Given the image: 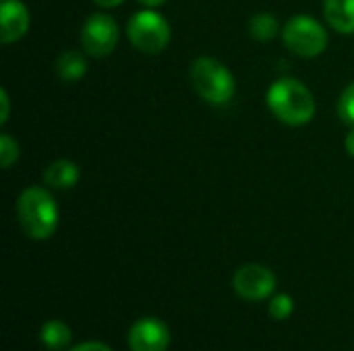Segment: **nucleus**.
Returning <instances> with one entry per match:
<instances>
[{
  "mask_svg": "<svg viewBox=\"0 0 354 351\" xmlns=\"http://www.w3.org/2000/svg\"><path fill=\"white\" fill-rule=\"evenodd\" d=\"M87 72V54L83 50H64L56 58V74L64 83H75Z\"/></svg>",
  "mask_w": 354,
  "mask_h": 351,
  "instance_id": "obj_12",
  "label": "nucleus"
},
{
  "mask_svg": "<svg viewBox=\"0 0 354 351\" xmlns=\"http://www.w3.org/2000/svg\"><path fill=\"white\" fill-rule=\"evenodd\" d=\"M338 116L342 118L344 124L354 126V81L344 87L338 99Z\"/></svg>",
  "mask_w": 354,
  "mask_h": 351,
  "instance_id": "obj_17",
  "label": "nucleus"
},
{
  "mask_svg": "<svg viewBox=\"0 0 354 351\" xmlns=\"http://www.w3.org/2000/svg\"><path fill=\"white\" fill-rule=\"evenodd\" d=\"M15 211L19 228L31 240L52 238L60 221L56 199L46 186H27L19 194Z\"/></svg>",
  "mask_w": 354,
  "mask_h": 351,
  "instance_id": "obj_2",
  "label": "nucleus"
},
{
  "mask_svg": "<svg viewBox=\"0 0 354 351\" xmlns=\"http://www.w3.org/2000/svg\"><path fill=\"white\" fill-rule=\"evenodd\" d=\"M29 27L31 14L23 0H0V41L4 46L23 39Z\"/></svg>",
  "mask_w": 354,
  "mask_h": 351,
  "instance_id": "obj_9",
  "label": "nucleus"
},
{
  "mask_svg": "<svg viewBox=\"0 0 354 351\" xmlns=\"http://www.w3.org/2000/svg\"><path fill=\"white\" fill-rule=\"evenodd\" d=\"M44 184L56 190H71L81 180V170L73 159H56L44 170Z\"/></svg>",
  "mask_w": 354,
  "mask_h": 351,
  "instance_id": "obj_10",
  "label": "nucleus"
},
{
  "mask_svg": "<svg viewBox=\"0 0 354 351\" xmlns=\"http://www.w3.org/2000/svg\"><path fill=\"white\" fill-rule=\"evenodd\" d=\"M270 112L286 126H305L315 118L317 101L313 91L295 77L274 81L266 93Z\"/></svg>",
  "mask_w": 354,
  "mask_h": 351,
  "instance_id": "obj_1",
  "label": "nucleus"
},
{
  "mask_svg": "<svg viewBox=\"0 0 354 351\" xmlns=\"http://www.w3.org/2000/svg\"><path fill=\"white\" fill-rule=\"evenodd\" d=\"M39 339H41L44 348H48V350L52 351H60L71 345L73 333H71L66 323H62V321H48V323H44V327L39 331Z\"/></svg>",
  "mask_w": 354,
  "mask_h": 351,
  "instance_id": "obj_14",
  "label": "nucleus"
},
{
  "mask_svg": "<svg viewBox=\"0 0 354 351\" xmlns=\"http://www.w3.org/2000/svg\"><path fill=\"white\" fill-rule=\"evenodd\" d=\"M19 155H21V147H19V141L8 134V132H2L0 134V163L4 170H10L12 163L19 161Z\"/></svg>",
  "mask_w": 354,
  "mask_h": 351,
  "instance_id": "obj_15",
  "label": "nucleus"
},
{
  "mask_svg": "<svg viewBox=\"0 0 354 351\" xmlns=\"http://www.w3.org/2000/svg\"><path fill=\"white\" fill-rule=\"evenodd\" d=\"M344 149H346V153L354 157V126L348 130V134H346V139H344Z\"/></svg>",
  "mask_w": 354,
  "mask_h": 351,
  "instance_id": "obj_20",
  "label": "nucleus"
},
{
  "mask_svg": "<svg viewBox=\"0 0 354 351\" xmlns=\"http://www.w3.org/2000/svg\"><path fill=\"white\" fill-rule=\"evenodd\" d=\"M0 108H2V112H0V126H4L8 122V116H10V99H8V91L4 87L0 89Z\"/></svg>",
  "mask_w": 354,
  "mask_h": 351,
  "instance_id": "obj_18",
  "label": "nucleus"
},
{
  "mask_svg": "<svg viewBox=\"0 0 354 351\" xmlns=\"http://www.w3.org/2000/svg\"><path fill=\"white\" fill-rule=\"evenodd\" d=\"M127 39L137 52L156 56L168 48L172 39V29L162 12H158L156 8H143L131 14L127 23Z\"/></svg>",
  "mask_w": 354,
  "mask_h": 351,
  "instance_id": "obj_4",
  "label": "nucleus"
},
{
  "mask_svg": "<svg viewBox=\"0 0 354 351\" xmlns=\"http://www.w3.org/2000/svg\"><path fill=\"white\" fill-rule=\"evenodd\" d=\"M71 351H112L106 343H100V341H87V343H81L77 348H73Z\"/></svg>",
  "mask_w": 354,
  "mask_h": 351,
  "instance_id": "obj_19",
  "label": "nucleus"
},
{
  "mask_svg": "<svg viewBox=\"0 0 354 351\" xmlns=\"http://www.w3.org/2000/svg\"><path fill=\"white\" fill-rule=\"evenodd\" d=\"M139 4H143L145 8H158V6H162L166 0H137Z\"/></svg>",
  "mask_w": 354,
  "mask_h": 351,
  "instance_id": "obj_22",
  "label": "nucleus"
},
{
  "mask_svg": "<svg viewBox=\"0 0 354 351\" xmlns=\"http://www.w3.org/2000/svg\"><path fill=\"white\" fill-rule=\"evenodd\" d=\"M324 17L334 31L354 33V0H324Z\"/></svg>",
  "mask_w": 354,
  "mask_h": 351,
  "instance_id": "obj_11",
  "label": "nucleus"
},
{
  "mask_svg": "<svg viewBox=\"0 0 354 351\" xmlns=\"http://www.w3.org/2000/svg\"><path fill=\"white\" fill-rule=\"evenodd\" d=\"M195 93L212 106H226L236 91L234 74L228 66L212 56H199L193 60L189 70Z\"/></svg>",
  "mask_w": 354,
  "mask_h": 351,
  "instance_id": "obj_3",
  "label": "nucleus"
},
{
  "mask_svg": "<svg viewBox=\"0 0 354 351\" xmlns=\"http://www.w3.org/2000/svg\"><path fill=\"white\" fill-rule=\"evenodd\" d=\"M232 288L243 300L261 302L276 292V275L272 269H268L263 265L249 263V265H243L234 273Z\"/></svg>",
  "mask_w": 354,
  "mask_h": 351,
  "instance_id": "obj_7",
  "label": "nucleus"
},
{
  "mask_svg": "<svg viewBox=\"0 0 354 351\" xmlns=\"http://www.w3.org/2000/svg\"><path fill=\"white\" fill-rule=\"evenodd\" d=\"M91 2H95V4L102 6V8H116V6H120L124 0H91Z\"/></svg>",
  "mask_w": 354,
  "mask_h": 351,
  "instance_id": "obj_21",
  "label": "nucleus"
},
{
  "mask_svg": "<svg viewBox=\"0 0 354 351\" xmlns=\"http://www.w3.org/2000/svg\"><path fill=\"white\" fill-rule=\"evenodd\" d=\"M282 41L299 58H317L328 48V29L311 14H295L282 25Z\"/></svg>",
  "mask_w": 354,
  "mask_h": 351,
  "instance_id": "obj_5",
  "label": "nucleus"
},
{
  "mask_svg": "<svg viewBox=\"0 0 354 351\" xmlns=\"http://www.w3.org/2000/svg\"><path fill=\"white\" fill-rule=\"evenodd\" d=\"M79 41L89 58H108L120 41V27L112 14L93 12L81 25Z\"/></svg>",
  "mask_w": 354,
  "mask_h": 351,
  "instance_id": "obj_6",
  "label": "nucleus"
},
{
  "mask_svg": "<svg viewBox=\"0 0 354 351\" xmlns=\"http://www.w3.org/2000/svg\"><path fill=\"white\" fill-rule=\"evenodd\" d=\"M131 351H166L170 348V329L160 319H141L129 329Z\"/></svg>",
  "mask_w": 354,
  "mask_h": 351,
  "instance_id": "obj_8",
  "label": "nucleus"
},
{
  "mask_svg": "<svg viewBox=\"0 0 354 351\" xmlns=\"http://www.w3.org/2000/svg\"><path fill=\"white\" fill-rule=\"evenodd\" d=\"M249 33L253 39L261 41V43H268L272 39H276L280 33H282V27H280V21L274 12H255L251 19H249Z\"/></svg>",
  "mask_w": 354,
  "mask_h": 351,
  "instance_id": "obj_13",
  "label": "nucleus"
},
{
  "mask_svg": "<svg viewBox=\"0 0 354 351\" xmlns=\"http://www.w3.org/2000/svg\"><path fill=\"white\" fill-rule=\"evenodd\" d=\"M270 317L274 321H286L292 312H295V300L288 294H276L268 306Z\"/></svg>",
  "mask_w": 354,
  "mask_h": 351,
  "instance_id": "obj_16",
  "label": "nucleus"
}]
</instances>
